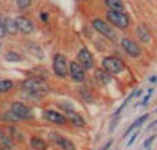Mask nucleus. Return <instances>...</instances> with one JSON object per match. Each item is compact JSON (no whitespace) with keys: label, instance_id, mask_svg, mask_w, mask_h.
Segmentation results:
<instances>
[{"label":"nucleus","instance_id":"nucleus-1","mask_svg":"<svg viewBox=\"0 0 157 150\" xmlns=\"http://www.w3.org/2000/svg\"><path fill=\"white\" fill-rule=\"evenodd\" d=\"M22 89L27 91L29 94H44L47 91V88L44 84V81L38 77H33V78H29L22 83Z\"/></svg>","mask_w":157,"mask_h":150},{"label":"nucleus","instance_id":"nucleus-2","mask_svg":"<svg viewBox=\"0 0 157 150\" xmlns=\"http://www.w3.org/2000/svg\"><path fill=\"white\" fill-rule=\"evenodd\" d=\"M107 19L112 25L118 28H127L129 27V17L124 14L123 11H113V9H109L107 11Z\"/></svg>","mask_w":157,"mask_h":150},{"label":"nucleus","instance_id":"nucleus-3","mask_svg":"<svg viewBox=\"0 0 157 150\" xmlns=\"http://www.w3.org/2000/svg\"><path fill=\"white\" fill-rule=\"evenodd\" d=\"M102 69L109 73H120L124 69V62L116 56H105L102 59Z\"/></svg>","mask_w":157,"mask_h":150},{"label":"nucleus","instance_id":"nucleus-4","mask_svg":"<svg viewBox=\"0 0 157 150\" xmlns=\"http://www.w3.org/2000/svg\"><path fill=\"white\" fill-rule=\"evenodd\" d=\"M54 72H55L57 77H60V78H64L69 73V67H68V62H66L64 55L58 53V55L54 56Z\"/></svg>","mask_w":157,"mask_h":150},{"label":"nucleus","instance_id":"nucleus-5","mask_svg":"<svg viewBox=\"0 0 157 150\" xmlns=\"http://www.w3.org/2000/svg\"><path fill=\"white\" fill-rule=\"evenodd\" d=\"M93 27H94V30H98L101 34H104L105 38H109L110 41H116V33L113 31V28L110 27L107 22H104V20H101V19H94V20H93Z\"/></svg>","mask_w":157,"mask_h":150},{"label":"nucleus","instance_id":"nucleus-6","mask_svg":"<svg viewBox=\"0 0 157 150\" xmlns=\"http://www.w3.org/2000/svg\"><path fill=\"white\" fill-rule=\"evenodd\" d=\"M121 47L124 48V52H126L129 56H132V58H138V56L141 55L140 47L135 44V41L129 39V38H123V39H121Z\"/></svg>","mask_w":157,"mask_h":150},{"label":"nucleus","instance_id":"nucleus-7","mask_svg":"<svg viewBox=\"0 0 157 150\" xmlns=\"http://www.w3.org/2000/svg\"><path fill=\"white\" fill-rule=\"evenodd\" d=\"M77 59H78V62L82 64V67L85 69V70H90L91 67L94 66V61H93V55L90 53V50L88 48H80L78 50V53H77Z\"/></svg>","mask_w":157,"mask_h":150},{"label":"nucleus","instance_id":"nucleus-8","mask_svg":"<svg viewBox=\"0 0 157 150\" xmlns=\"http://www.w3.org/2000/svg\"><path fill=\"white\" fill-rule=\"evenodd\" d=\"M69 75L74 81H83L85 80V69L82 67V64L78 61H72L69 64Z\"/></svg>","mask_w":157,"mask_h":150},{"label":"nucleus","instance_id":"nucleus-9","mask_svg":"<svg viewBox=\"0 0 157 150\" xmlns=\"http://www.w3.org/2000/svg\"><path fill=\"white\" fill-rule=\"evenodd\" d=\"M43 116H44L49 122L57 123V125H64V123L68 122V117H66V116L60 114V112H57V111H54V109H44Z\"/></svg>","mask_w":157,"mask_h":150},{"label":"nucleus","instance_id":"nucleus-10","mask_svg":"<svg viewBox=\"0 0 157 150\" xmlns=\"http://www.w3.org/2000/svg\"><path fill=\"white\" fill-rule=\"evenodd\" d=\"M11 111L14 112V114L22 120V119H29L30 116H32V112H30V109H29V106L25 105V103H22V102H14L11 105Z\"/></svg>","mask_w":157,"mask_h":150},{"label":"nucleus","instance_id":"nucleus-11","mask_svg":"<svg viewBox=\"0 0 157 150\" xmlns=\"http://www.w3.org/2000/svg\"><path fill=\"white\" fill-rule=\"evenodd\" d=\"M16 23H17V30L21 33H24V34H32L33 30H35L32 20H29L27 17H24V16L16 17Z\"/></svg>","mask_w":157,"mask_h":150},{"label":"nucleus","instance_id":"nucleus-12","mask_svg":"<svg viewBox=\"0 0 157 150\" xmlns=\"http://www.w3.org/2000/svg\"><path fill=\"white\" fill-rule=\"evenodd\" d=\"M0 148L2 150H13V138L10 134V130L0 128Z\"/></svg>","mask_w":157,"mask_h":150},{"label":"nucleus","instance_id":"nucleus-13","mask_svg":"<svg viewBox=\"0 0 157 150\" xmlns=\"http://www.w3.org/2000/svg\"><path fill=\"white\" fill-rule=\"evenodd\" d=\"M66 117H68V120L72 123V125H75V127H85L86 125V122H85V119L78 114V112H75V111H66Z\"/></svg>","mask_w":157,"mask_h":150},{"label":"nucleus","instance_id":"nucleus-14","mask_svg":"<svg viewBox=\"0 0 157 150\" xmlns=\"http://www.w3.org/2000/svg\"><path fill=\"white\" fill-rule=\"evenodd\" d=\"M137 36H138V39L141 42H145V44L151 41V33H149L146 25H138L137 27Z\"/></svg>","mask_w":157,"mask_h":150},{"label":"nucleus","instance_id":"nucleus-15","mask_svg":"<svg viewBox=\"0 0 157 150\" xmlns=\"http://www.w3.org/2000/svg\"><path fill=\"white\" fill-rule=\"evenodd\" d=\"M94 77H96V80H98L101 84H109V83H110V80H112L110 73H109V72H105L104 69H98V70H96V73H94Z\"/></svg>","mask_w":157,"mask_h":150},{"label":"nucleus","instance_id":"nucleus-16","mask_svg":"<svg viewBox=\"0 0 157 150\" xmlns=\"http://www.w3.org/2000/svg\"><path fill=\"white\" fill-rule=\"evenodd\" d=\"M148 117H149L148 114H143V116H140V117H138V119H137V120H135V122H134V123H132V125H130V127L126 130V133L123 134V138H127V136H129L130 133H132L135 128H138V127H140V125H141L143 122H145V120H148Z\"/></svg>","mask_w":157,"mask_h":150},{"label":"nucleus","instance_id":"nucleus-17","mask_svg":"<svg viewBox=\"0 0 157 150\" xmlns=\"http://www.w3.org/2000/svg\"><path fill=\"white\" fill-rule=\"evenodd\" d=\"M30 144H32L33 150H47V144H46V141L41 139V138L33 136V138H32V141H30Z\"/></svg>","mask_w":157,"mask_h":150},{"label":"nucleus","instance_id":"nucleus-18","mask_svg":"<svg viewBox=\"0 0 157 150\" xmlns=\"http://www.w3.org/2000/svg\"><path fill=\"white\" fill-rule=\"evenodd\" d=\"M105 5L109 6V9H113V11H123L124 9L123 0H105Z\"/></svg>","mask_w":157,"mask_h":150},{"label":"nucleus","instance_id":"nucleus-19","mask_svg":"<svg viewBox=\"0 0 157 150\" xmlns=\"http://www.w3.org/2000/svg\"><path fill=\"white\" fill-rule=\"evenodd\" d=\"M5 27H6V31L10 34H16L19 30H17V23H16V19H5Z\"/></svg>","mask_w":157,"mask_h":150},{"label":"nucleus","instance_id":"nucleus-20","mask_svg":"<svg viewBox=\"0 0 157 150\" xmlns=\"http://www.w3.org/2000/svg\"><path fill=\"white\" fill-rule=\"evenodd\" d=\"M2 120H3V122H11V123H17L21 119H19V117L14 114V112H13V111L10 109L8 112H5V114L2 116Z\"/></svg>","mask_w":157,"mask_h":150},{"label":"nucleus","instance_id":"nucleus-21","mask_svg":"<svg viewBox=\"0 0 157 150\" xmlns=\"http://www.w3.org/2000/svg\"><path fill=\"white\" fill-rule=\"evenodd\" d=\"M8 130H10V134H11V138H13L14 141H22V139H24V134H22V131H21L19 128H16V127H10Z\"/></svg>","mask_w":157,"mask_h":150},{"label":"nucleus","instance_id":"nucleus-22","mask_svg":"<svg viewBox=\"0 0 157 150\" xmlns=\"http://www.w3.org/2000/svg\"><path fill=\"white\" fill-rule=\"evenodd\" d=\"M5 58H6V61H11V62H19V61H22V56H21L19 53H16V52H6V53H5Z\"/></svg>","mask_w":157,"mask_h":150},{"label":"nucleus","instance_id":"nucleus-23","mask_svg":"<svg viewBox=\"0 0 157 150\" xmlns=\"http://www.w3.org/2000/svg\"><path fill=\"white\" fill-rule=\"evenodd\" d=\"M60 147H61L63 150H75L74 142H72V141H69V139H66V138H63V141H61Z\"/></svg>","mask_w":157,"mask_h":150},{"label":"nucleus","instance_id":"nucleus-24","mask_svg":"<svg viewBox=\"0 0 157 150\" xmlns=\"http://www.w3.org/2000/svg\"><path fill=\"white\" fill-rule=\"evenodd\" d=\"M13 88V81L11 80H2L0 81V92H6Z\"/></svg>","mask_w":157,"mask_h":150},{"label":"nucleus","instance_id":"nucleus-25","mask_svg":"<svg viewBox=\"0 0 157 150\" xmlns=\"http://www.w3.org/2000/svg\"><path fill=\"white\" fill-rule=\"evenodd\" d=\"M32 2H33V0H17V6L21 9H25V8H29L32 5Z\"/></svg>","mask_w":157,"mask_h":150},{"label":"nucleus","instance_id":"nucleus-26","mask_svg":"<svg viewBox=\"0 0 157 150\" xmlns=\"http://www.w3.org/2000/svg\"><path fill=\"white\" fill-rule=\"evenodd\" d=\"M30 50H32V53H36V56H38V58H43V52L38 48V45L30 44Z\"/></svg>","mask_w":157,"mask_h":150},{"label":"nucleus","instance_id":"nucleus-27","mask_svg":"<svg viewBox=\"0 0 157 150\" xmlns=\"http://www.w3.org/2000/svg\"><path fill=\"white\" fill-rule=\"evenodd\" d=\"M6 27H5V20L0 19V38H5L6 36Z\"/></svg>","mask_w":157,"mask_h":150},{"label":"nucleus","instance_id":"nucleus-28","mask_svg":"<svg viewBox=\"0 0 157 150\" xmlns=\"http://www.w3.org/2000/svg\"><path fill=\"white\" fill-rule=\"evenodd\" d=\"M137 136H138V131H135L132 136H130V139L127 141V147H130V145H132L134 142H135V139H137Z\"/></svg>","mask_w":157,"mask_h":150},{"label":"nucleus","instance_id":"nucleus-29","mask_svg":"<svg viewBox=\"0 0 157 150\" xmlns=\"http://www.w3.org/2000/svg\"><path fill=\"white\" fill-rule=\"evenodd\" d=\"M80 94L83 95V98H86V100H88V102H93V98H91V95H90V92H88V91L80 89Z\"/></svg>","mask_w":157,"mask_h":150},{"label":"nucleus","instance_id":"nucleus-30","mask_svg":"<svg viewBox=\"0 0 157 150\" xmlns=\"http://www.w3.org/2000/svg\"><path fill=\"white\" fill-rule=\"evenodd\" d=\"M151 94H152V89H149V91H148V94L145 95V98H143V102H141V105H143V106H145V105L149 102V97H151Z\"/></svg>","mask_w":157,"mask_h":150},{"label":"nucleus","instance_id":"nucleus-31","mask_svg":"<svg viewBox=\"0 0 157 150\" xmlns=\"http://www.w3.org/2000/svg\"><path fill=\"white\" fill-rule=\"evenodd\" d=\"M154 141V136H149L148 138V139L145 141V142H143V147H145V148H149V145H151V142Z\"/></svg>","mask_w":157,"mask_h":150},{"label":"nucleus","instance_id":"nucleus-32","mask_svg":"<svg viewBox=\"0 0 157 150\" xmlns=\"http://www.w3.org/2000/svg\"><path fill=\"white\" fill-rule=\"evenodd\" d=\"M41 19H43L44 22H47V19H49V14H47V12H41Z\"/></svg>","mask_w":157,"mask_h":150},{"label":"nucleus","instance_id":"nucleus-33","mask_svg":"<svg viewBox=\"0 0 157 150\" xmlns=\"http://www.w3.org/2000/svg\"><path fill=\"white\" fill-rule=\"evenodd\" d=\"M110 145H112V141H109V142H107L105 145H104V147H102L101 150H109V147H110Z\"/></svg>","mask_w":157,"mask_h":150},{"label":"nucleus","instance_id":"nucleus-34","mask_svg":"<svg viewBox=\"0 0 157 150\" xmlns=\"http://www.w3.org/2000/svg\"><path fill=\"white\" fill-rule=\"evenodd\" d=\"M149 81H151V83H157V75H154V77H151V78H149Z\"/></svg>","mask_w":157,"mask_h":150},{"label":"nucleus","instance_id":"nucleus-35","mask_svg":"<svg viewBox=\"0 0 157 150\" xmlns=\"http://www.w3.org/2000/svg\"><path fill=\"white\" fill-rule=\"evenodd\" d=\"M141 92H143L141 89H138V91H135V97H138V95H141Z\"/></svg>","mask_w":157,"mask_h":150},{"label":"nucleus","instance_id":"nucleus-36","mask_svg":"<svg viewBox=\"0 0 157 150\" xmlns=\"http://www.w3.org/2000/svg\"><path fill=\"white\" fill-rule=\"evenodd\" d=\"M0 48H2V44H0Z\"/></svg>","mask_w":157,"mask_h":150},{"label":"nucleus","instance_id":"nucleus-37","mask_svg":"<svg viewBox=\"0 0 157 150\" xmlns=\"http://www.w3.org/2000/svg\"><path fill=\"white\" fill-rule=\"evenodd\" d=\"M155 112H157V109H155Z\"/></svg>","mask_w":157,"mask_h":150}]
</instances>
